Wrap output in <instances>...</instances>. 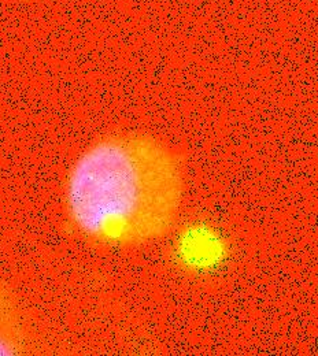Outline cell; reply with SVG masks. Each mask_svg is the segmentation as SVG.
<instances>
[{"label":"cell","instance_id":"1","mask_svg":"<svg viewBox=\"0 0 318 356\" xmlns=\"http://www.w3.org/2000/svg\"><path fill=\"white\" fill-rule=\"evenodd\" d=\"M184 195L179 155L151 134L117 132L90 144L65 182V210L97 244L140 245L166 234Z\"/></svg>","mask_w":318,"mask_h":356},{"label":"cell","instance_id":"2","mask_svg":"<svg viewBox=\"0 0 318 356\" xmlns=\"http://www.w3.org/2000/svg\"><path fill=\"white\" fill-rule=\"evenodd\" d=\"M29 334L17 293L0 280V356H19L29 353Z\"/></svg>","mask_w":318,"mask_h":356},{"label":"cell","instance_id":"3","mask_svg":"<svg viewBox=\"0 0 318 356\" xmlns=\"http://www.w3.org/2000/svg\"><path fill=\"white\" fill-rule=\"evenodd\" d=\"M21 1H32V0H21Z\"/></svg>","mask_w":318,"mask_h":356}]
</instances>
